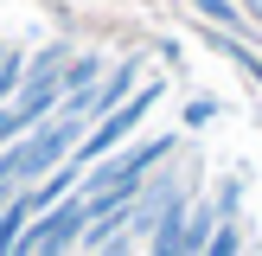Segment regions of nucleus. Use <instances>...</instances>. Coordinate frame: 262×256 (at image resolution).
<instances>
[{
  "label": "nucleus",
  "instance_id": "nucleus-5",
  "mask_svg": "<svg viewBox=\"0 0 262 256\" xmlns=\"http://www.w3.org/2000/svg\"><path fill=\"white\" fill-rule=\"evenodd\" d=\"M211 115H217L211 102H186V128H205V122H211Z\"/></svg>",
  "mask_w": 262,
  "mask_h": 256
},
{
  "label": "nucleus",
  "instance_id": "nucleus-2",
  "mask_svg": "<svg viewBox=\"0 0 262 256\" xmlns=\"http://www.w3.org/2000/svg\"><path fill=\"white\" fill-rule=\"evenodd\" d=\"M96 83H102V58L96 51H77V58L64 64V102H83Z\"/></svg>",
  "mask_w": 262,
  "mask_h": 256
},
{
  "label": "nucleus",
  "instance_id": "nucleus-4",
  "mask_svg": "<svg viewBox=\"0 0 262 256\" xmlns=\"http://www.w3.org/2000/svg\"><path fill=\"white\" fill-rule=\"evenodd\" d=\"M192 7H199L205 19H217V26H237V19H243V13L230 7V0H192Z\"/></svg>",
  "mask_w": 262,
  "mask_h": 256
},
{
  "label": "nucleus",
  "instance_id": "nucleus-1",
  "mask_svg": "<svg viewBox=\"0 0 262 256\" xmlns=\"http://www.w3.org/2000/svg\"><path fill=\"white\" fill-rule=\"evenodd\" d=\"M83 135H90V122H77V115H51V122L26 128V135L0 154V179L19 186V192L38 186V179H51V173L77 154V141H83Z\"/></svg>",
  "mask_w": 262,
  "mask_h": 256
},
{
  "label": "nucleus",
  "instance_id": "nucleus-3",
  "mask_svg": "<svg viewBox=\"0 0 262 256\" xmlns=\"http://www.w3.org/2000/svg\"><path fill=\"white\" fill-rule=\"evenodd\" d=\"M19 83H26V51L19 45H0V109H13Z\"/></svg>",
  "mask_w": 262,
  "mask_h": 256
},
{
  "label": "nucleus",
  "instance_id": "nucleus-6",
  "mask_svg": "<svg viewBox=\"0 0 262 256\" xmlns=\"http://www.w3.org/2000/svg\"><path fill=\"white\" fill-rule=\"evenodd\" d=\"M135 250H141V243H135V237H128V230H122V237H115V243H102L96 256H135Z\"/></svg>",
  "mask_w": 262,
  "mask_h": 256
}]
</instances>
